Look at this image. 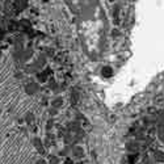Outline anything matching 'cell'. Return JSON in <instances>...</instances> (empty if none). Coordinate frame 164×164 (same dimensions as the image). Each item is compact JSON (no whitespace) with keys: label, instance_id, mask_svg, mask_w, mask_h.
I'll list each match as a JSON object with an SVG mask.
<instances>
[{"label":"cell","instance_id":"cell-1","mask_svg":"<svg viewBox=\"0 0 164 164\" xmlns=\"http://www.w3.org/2000/svg\"><path fill=\"white\" fill-rule=\"evenodd\" d=\"M73 154H75L76 156H78V155L80 156V155H81V148H78V147H76V148H73Z\"/></svg>","mask_w":164,"mask_h":164}]
</instances>
